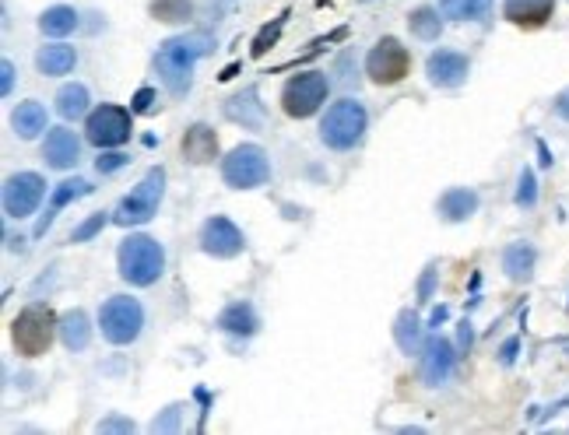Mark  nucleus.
Instances as JSON below:
<instances>
[{
	"label": "nucleus",
	"mask_w": 569,
	"mask_h": 435,
	"mask_svg": "<svg viewBox=\"0 0 569 435\" xmlns=\"http://www.w3.org/2000/svg\"><path fill=\"white\" fill-rule=\"evenodd\" d=\"M215 50L208 32H190V36H173L159 46L155 53V67H159L162 85L169 88V95H187L190 81H194V64L201 57Z\"/></svg>",
	"instance_id": "1"
},
{
	"label": "nucleus",
	"mask_w": 569,
	"mask_h": 435,
	"mask_svg": "<svg viewBox=\"0 0 569 435\" xmlns=\"http://www.w3.org/2000/svg\"><path fill=\"white\" fill-rule=\"evenodd\" d=\"M116 267L127 285L148 288L166 271V250L152 236H127L116 250Z\"/></svg>",
	"instance_id": "2"
},
{
	"label": "nucleus",
	"mask_w": 569,
	"mask_h": 435,
	"mask_svg": "<svg viewBox=\"0 0 569 435\" xmlns=\"http://www.w3.org/2000/svg\"><path fill=\"white\" fill-rule=\"evenodd\" d=\"M57 334H60V320L53 316L50 306H43V302H32V306H25L22 313H18V320L11 323L15 348H18V355H25V358L46 355Z\"/></svg>",
	"instance_id": "3"
},
{
	"label": "nucleus",
	"mask_w": 569,
	"mask_h": 435,
	"mask_svg": "<svg viewBox=\"0 0 569 435\" xmlns=\"http://www.w3.org/2000/svg\"><path fill=\"white\" fill-rule=\"evenodd\" d=\"M162 193H166V169L155 165V169H148L145 179H141V183H137L134 190L120 200V204H116L113 222L123 225V229L152 222L155 211H159V204H162Z\"/></svg>",
	"instance_id": "4"
},
{
	"label": "nucleus",
	"mask_w": 569,
	"mask_h": 435,
	"mask_svg": "<svg viewBox=\"0 0 569 435\" xmlns=\"http://www.w3.org/2000/svg\"><path fill=\"white\" fill-rule=\"evenodd\" d=\"M366 106L355 99H341L334 102L331 109H327L324 123H320V137H324L327 148L334 151H348L355 148V144L362 141V134H366Z\"/></svg>",
	"instance_id": "5"
},
{
	"label": "nucleus",
	"mask_w": 569,
	"mask_h": 435,
	"mask_svg": "<svg viewBox=\"0 0 569 435\" xmlns=\"http://www.w3.org/2000/svg\"><path fill=\"white\" fill-rule=\"evenodd\" d=\"M222 179L232 190H257L271 179V162L260 144H239L222 158Z\"/></svg>",
	"instance_id": "6"
},
{
	"label": "nucleus",
	"mask_w": 569,
	"mask_h": 435,
	"mask_svg": "<svg viewBox=\"0 0 569 435\" xmlns=\"http://www.w3.org/2000/svg\"><path fill=\"white\" fill-rule=\"evenodd\" d=\"M99 327L109 344H134L141 337V327H145V309L130 295H113L102 306Z\"/></svg>",
	"instance_id": "7"
},
{
	"label": "nucleus",
	"mask_w": 569,
	"mask_h": 435,
	"mask_svg": "<svg viewBox=\"0 0 569 435\" xmlns=\"http://www.w3.org/2000/svg\"><path fill=\"white\" fill-rule=\"evenodd\" d=\"M327 74L320 71H303L296 78L285 81L281 88V109L292 116V120H306L320 109V102L327 99Z\"/></svg>",
	"instance_id": "8"
},
{
	"label": "nucleus",
	"mask_w": 569,
	"mask_h": 435,
	"mask_svg": "<svg viewBox=\"0 0 569 435\" xmlns=\"http://www.w3.org/2000/svg\"><path fill=\"white\" fill-rule=\"evenodd\" d=\"M408 71H411V53L404 50L394 36L380 39V43L369 50L366 74H369V81H373V85L390 88V85H397V81L408 78Z\"/></svg>",
	"instance_id": "9"
},
{
	"label": "nucleus",
	"mask_w": 569,
	"mask_h": 435,
	"mask_svg": "<svg viewBox=\"0 0 569 435\" xmlns=\"http://www.w3.org/2000/svg\"><path fill=\"white\" fill-rule=\"evenodd\" d=\"M130 116H134V109L99 106L95 113H88L85 137L95 148H120L123 141H130Z\"/></svg>",
	"instance_id": "10"
},
{
	"label": "nucleus",
	"mask_w": 569,
	"mask_h": 435,
	"mask_svg": "<svg viewBox=\"0 0 569 435\" xmlns=\"http://www.w3.org/2000/svg\"><path fill=\"white\" fill-rule=\"evenodd\" d=\"M46 193V183L39 172H18L4 183V211L8 218H29L32 211L39 207Z\"/></svg>",
	"instance_id": "11"
},
{
	"label": "nucleus",
	"mask_w": 569,
	"mask_h": 435,
	"mask_svg": "<svg viewBox=\"0 0 569 435\" xmlns=\"http://www.w3.org/2000/svg\"><path fill=\"white\" fill-rule=\"evenodd\" d=\"M201 250L211 253V257H239V253L246 250V239L243 232L236 229V225L225 218V214H215V218H208L201 229Z\"/></svg>",
	"instance_id": "12"
},
{
	"label": "nucleus",
	"mask_w": 569,
	"mask_h": 435,
	"mask_svg": "<svg viewBox=\"0 0 569 435\" xmlns=\"http://www.w3.org/2000/svg\"><path fill=\"white\" fill-rule=\"evenodd\" d=\"M454 362H457V355H454V348H450L447 337H440V334L429 337L422 348V379L429 386L447 383L450 372H454Z\"/></svg>",
	"instance_id": "13"
},
{
	"label": "nucleus",
	"mask_w": 569,
	"mask_h": 435,
	"mask_svg": "<svg viewBox=\"0 0 569 435\" xmlns=\"http://www.w3.org/2000/svg\"><path fill=\"white\" fill-rule=\"evenodd\" d=\"M425 74H429V81H433L436 88H457L468 81V57H461V53L454 50H440L429 57Z\"/></svg>",
	"instance_id": "14"
},
{
	"label": "nucleus",
	"mask_w": 569,
	"mask_h": 435,
	"mask_svg": "<svg viewBox=\"0 0 569 435\" xmlns=\"http://www.w3.org/2000/svg\"><path fill=\"white\" fill-rule=\"evenodd\" d=\"M92 193V183L88 179H64V183H57L53 186V193H50V207H46V214L36 222V232L32 236H46V229L53 225V218H57V211H64L67 204H74L78 197H88Z\"/></svg>",
	"instance_id": "15"
},
{
	"label": "nucleus",
	"mask_w": 569,
	"mask_h": 435,
	"mask_svg": "<svg viewBox=\"0 0 569 435\" xmlns=\"http://www.w3.org/2000/svg\"><path fill=\"white\" fill-rule=\"evenodd\" d=\"M78 155H81V141L71 134V130L57 127L46 134L43 158L50 162V169H74V165H78Z\"/></svg>",
	"instance_id": "16"
},
{
	"label": "nucleus",
	"mask_w": 569,
	"mask_h": 435,
	"mask_svg": "<svg viewBox=\"0 0 569 435\" xmlns=\"http://www.w3.org/2000/svg\"><path fill=\"white\" fill-rule=\"evenodd\" d=\"M552 11L555 0H506L503 4V15L520 29H541L552 18Z\"/></svg>",
	"instance_id": "17"
},
{
	"label": "nucleus",
	"mask_w": 569,
	"mask_h": 435,
	"mask_svg": "<svg viewBox=\"0 0 569 435\" xmlns=\"http://www.w3.org/2000/svg\"><path fill=\"white\" fill-rule=\"evenodd\" d=\"M218 155V137L215 130L208 127V123H194V127H187V134H183V158L194 165H208L215 162Z\"/></svg>",
	"instance_id": "18"
},
{
	"label": "nucleus",
	"mask_w": 569,
	"mask_h": 435,
	"mask_svg": "<svg viewBox=\"0 0 569 435\" xmlns=\"http://www.w3.org/2000/svg\"><path fill=\"white\" fill-rule=\"evenodd\" d=\"M478 211V193L468 186H454L440 197V214L447 222H468L471 214Z\"/></svg>",
	"instance_id": "19"
},
{
	"label": "nucleus",
	"mask_w": 569,
	"mask_h": 435,
	"mask_svg": "<svg viewBox=\"0 0 569 435\" xmlns=\"http://www.w3.org/2000/svg\"><path fill=\"white\" fill-rule=\"evenodd\" d=\"M74 46H64V43H53V46H43L36 57V67L46 74V78H60V74H71L74 71Z\"/></svg>",
	"instance_id": "20"
},
{
	"label": "nucleus",
	"mask_w": 569,
	"mask_h": 435,
	"mask_svg": "<svg viewBox=\"0 0 569 435\" xmlns=\"http://www.w3.org/2000/svg\"><path fill=\"white\" fill-rule=\"evenodd\" d=\"M218 327L225 330V334H239V337H250L257 334V313H253V306H246V302H232V306L222 309V316H218Z\"/></svg>",
	"instance_id": "21"
},
{
	"label": "nucleus",
	"mask_w": 569,
	"mask_h": 435,
	"mask_svg": "<svg viewBox=\"0 0 569 435\" xmlns=\"http://www.w3.org/2000/svg\"><path fill=\"white\" fill-rule=\"evenodd\" d=\"M394 341H397V348H401L404 355H418V351L425 348V344H422V320H418V313H411V309L397 313Z\"/></svg>",
	"instance_id": "22"
},
{
	"label": "nucleus",
	"mask_w": 569,
	"mask_h": 435,
	"mask_svg": "<svg viewBox=\"0 0 569 435\" xmlns=\"http://www.w3.org/2000/svg\"><path fill=\"white\" fill-rule=\"evenodd\" d=\"M11 127H15V134L22 141H32V137H39L46 130V109L39 102H22L15 109V116H11Z\"/></svg>",
	"instance_id": "23"
},
{
	"label": "nucleus",
	"mask_w": 569,
	"mask_h": 435,
	"mask_svg": "<svg viewBox=\"0 0 569 435\" xmlns=\"http://www.w3.org/2000/svg\"><path fill=\"white\" fill-rule=\"evenodd\" d=\"M60 341L71 351H85L88 341H92V327H88V316L81 309H71V313L60 320Z\"/></svg>",
	"instance_id": "24"
},
{
	"label": "nucleus",
	"mask_w": 569,
	"mask_h": 435,
	"mask_svg": "<svg viewBox=\"0 0 569 435\" xmlns=\"http://www.w3.org/2000/svg\"><path fill=\"white\" fill-rule=\"evenodd\" d=\"M225 116L236 123H246V127H260L264 109H260V102H257V88H246L243 95H236V99L225 106Z\"/></svg>",
	"instance_id": "25"
},
{
	"label": "nucleus",
	"mask_w": 569,
	"mask_h": 435,
	"mask_svg": "<svg viewBox=\"0 0 569 435\" xmlns=\"http://www.w3.org/2000/svg\"><path fill=\"white\" fill-rule=\"evenodd\" d=\"M492 11V0H440V15L454 22H482Z\"/></svg>",
	"instance_id": "26"
},
{
	"label": "nucleus",
	"mask_w": 569,
	"mask_h": 435,
	"mask_svg": "<svg viewBox=\"0 0 569 435\" xmlns=\"http://www.w3.org/2000/svg\"><path fill=\"white\" fill-rule=\"evenodd\" d=\"M503 271L510 274L513 281H527V278H531V271H534V246H527V243L506 246Z\"/></svg>",
	"instance_id": "27"
},
{
	"label": "nucleus",
	"mask_w": 569,
	"mask_h": 435,
	"mask_svg": "<svg viewBox=\"0 0 569 435\" xmlns=\"http://www.w3.org/2000/svg\"><path fill=\"white\" fill-rule=\"evenodd\" d=\"M408 29H411V36H418L422 43H436V39H440V32H443L440 11H436V8L411 11V15H408Z\"/></svg>",
	"instance_id": "28"
},
{
	"label": "nucleus",
	"mask_w": 569,
	"mask_h": 435,
	"mask_svg": "<svg viewBox=\"0 0 569 435\" xmlns=\"http://www.w3.org/2000/svg\"><path fill=\"white\" fill-rule=\"evenodd\" d=\"M39 29H43V36H67V32L78 29V11L67 8V4H57V8H50L43 18H39Z\"/></svg>",
	"instance_id": "29"
},
{
	"label": "nucleus",
	"mask_w": 569,
	"mask_h": 435,
	"mask_svg": "<svg viewBox=\"0 0 569 435\" xmlns=\"http://www.w3.org/2000/svg\"><path fill=\"white\" fill-rule=\"evenodd\" d=\"M57 113L64 120H81L88 113V88L85 85H64L57 92Z\"/></svg>",
	"instance_id": "30"
},
{
	"label": "nucleus",
	"mask_w": 569,
	"mask_h": 435,
	"mask_svg": "<svg viewBox=\"0 0 569 435\" xmlns=\"http://www.w3.org/2000/svg\"><path fill=\"white\" fill-rule=\"evenodd\" d=\"M155 22H169V25H180V22H190L194 15V4L190 0H152L148 4Z\"/></svg>",
	"instance_id": "31"
},
{
	"label": "nucleus",
	"mask_w": 569,
	"mask_h": 435,
	"mask_svg": "<svg viewBox=\"0 0 569 435\" xmlns=\"http://www.w3.org/2000/svg\"><path fill=\"white\" fill-rule=\"evenodd\" d=\"M285 22H289V11H285V15L281 18H274L271 25H264V29L257 32V39H253V46H250V57H264L267 50H271L274 43H278V36H281V29H285Z\"/></svg>",
	"instance_id": "32"
},
{
	"label": "nucleus",
	"mask_w": 569,
	"mask_h": 435,
	"mask_svg": "<svg viewBox=\"0 0 569 435\" xmlns=\"http://www.w3.org/2000/svg\"><path fill=\"white\" fill-rule=\"evenodd\" d=\"M106 211H99V214H92V218H85V222L78 225V229L71 232V243H88L92 236H99L102 229H106Z\"/></svg>",
	"instance_id": "33"
},
{
	"label": "nucleus",
	"mask_w": 569,
	"mask_h": 435,
	"mask_svg": "<svg viewBox=\"0 0 569 435\" xmlns=\"http://www.w3.org/2000/svg\"><path fill=\"white\" fill-rule=\"evenodd\" d=\"M538 200V183H534V172L524 169L520 172V190H517V204L520 207H531Z\"/></svg>",
	"instance_id": "34"
},
{
	"label": "nucleus",
	"mask_w": 569,
	"mask_h": 435,
	"mask_svg": "<svg viewBox=\"0 0 569 435\" xmlns=\"http://www.w3.org/2000/svg\"><path fill=\"white\" fill-rule=\"evenodd\" d=\"M130 158L127 155H120V151H109V155H102L99 162H95V169L102 172V176H109V172H116V169H123Z\"/></svg>",
	"instance_id": "35"
},
{
	"label": "nucleus",
	"mask_w": 569,
	"mask_h": 435,
	"mask_svg": "<svg viewBox=\"0 0 569 435\" xmlns=\"http://www.w3.org/2000/svg\"><path fill=\"white\" fill-rule=\"evenodd\" d=\"M130 109H134V113H152L155 109V88H141V92L134 95V102H130Z\"/></svg>",
	"instance_id": "36"
},
{
	"label": "nucleus",
	"mask_w": 569,
	"mask_h": 435,
	"mask_svg": "<svg viewBox=\"0 0 569 435\" xmlns=\"http://www.w3.org/2000/svg\"><path fill=\"white\" fill-rule=\"evenodd\" d=\"M433 285H436V267H425L422 281H418V302H429V295H433Z\"/></svg>",
	"instance_id": "37"
},
{
	"label": "nucleus",
	"mask_w": 569,
	"mask_h": 435,
	"mask_svg": "<svg viewBox=\"0 0 569 435\" xmlns=\"http://www.w3.org/2000/svg\"><path fill=\"white\" fill-rule=\"evenodd\" d=\"M176 421H180V407H169L166 418H155L152 421V432H169V428H176Z\"/></svg>",
	"instance_id": "38"
},
{
	"label": "nucleus",
	"mask_w": 569,
	"mask_h": 435,
	"mask_svg": "<svg viewBox=\"0 0 569 435\" xmlns=\"http://www.w3.org/2000/svg\"><path fill=\"white\" fill-rule=\"evenodd\" d=\"M11 85H15V64L4 60V64H0V92L11 95Z\"/></svg>",
	"instance_id": "39"
},
{
	"label": "nucleus",
	"mask_w": 569,
	"mask_h": 435,
	"mask_svg": "<svg viewBox=\"0 0 569 435\" xmlns=\"http://www.w3.org/2000/svg\"><path fill=\"white\" fill-rule=\"evenodd\" d=\"M134 428V421H127V418H106L99 425V432H130Z\"/></svg>",
	"instance_id": "40"
},
{
	"label": "nucleus",
	"mask_w": 569,
	"mask_h": 435,
	"mask_svg": "<svg viewBox=\"0 0 569 435\" xmlns=\"http://www.w3.org/2000/svg\"><path fill=\"white\" fill-rule=\"evenodd\" d=\"M517 348H520V341H517V337H510V341L503 344V351H499V362L513 365V358H517Z\"/></svg>",
	"instance_id": "41"
},
{
	"label": "nucleus",
	"mask_w": 569,
	"mask_h": 435,
	"mask_svg": "<svg viewBox=\"0 0 569 435\" xmlns=\"http://www.w3.org/2000/svg\"><path fill=\"white\" fill-rule=\"evenodd\" d=\"M555 113H559L562 120H569V88L559 95V99H555Z\"/></svg>",
	"instance_id": "42"
},
{
	"label": "nucleus",
	"mask_w": 569,
	"mask_h": 435,
	"mask_svg": "<svg viewBox=\"0 0 569 435\" xmlns=\"http://www.w3.org/2000/svg\"><path fill=\"white\" fill-rule=\"evenodd\" d=\"M471 341H475V334H471V323H461V351H468Z\"/></svg>",
	"instance_id": "43"
},
{
	"label": "nucleus",
	"mask_w": 569,
	"mask_h": 435,
	"mask_svg": "<svg viewBox=\"0 0 569 435\" xmlns=\"http://www.w3.org/2000/svg\"><path fill=\"white\" fill-rule=\"evenodd\" d=\"M443 320H447V306L433 309V320H429V323H433V327H440V323H443Z\"/></svg>",
	"instance_id": "44"
}]
</instances>
